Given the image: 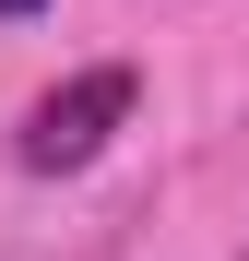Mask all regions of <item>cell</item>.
I'll return each instance as SVG.
<instances>
[{
  "label": "cell",
  "mask_w": 249,
  "mask_h": 261,
  "mask_svg": "<svg viewBox=\"0 0 249 261\" xmlns=\"http://www.w3.org/2000/svg\"><path fill=\"white\" fill-rule=\"evenodd\" d=\"M131 95H143V83H131V60H95V71H71L60 95H36V107H24L12 154L36 166V178H71V166H95V154H107V130L131 119Z\"/></svg>",
  "instance_id": "cell-1"
},
{
  "label": "cell",
  "mask_w": 249,
  "mask_h": 261,
  "mask_svg": "<svg viewBox=\"0 0 249 261\" xmlns=\"http://www.w3.org/2000/svg\"><path fill=\"white\" fill-rule=\"evenodd\" d=\"M24 12H48V0H0V24H24Z\"/></svg>",
  "instance_id": "cell-2"
}]
</instances>
